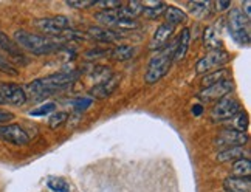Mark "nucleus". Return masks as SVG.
Returning a JSON list of instances; mask_svg holds the SVG:
<instances>
[{
	"label": "nucleus",
	"mask_w": 251,
	"mask_h": 192,
	"mask_svg": "<svg viewBox=\"0 0 251 192\" xmlns=\"http://www.w3.org/2000/svg\"><path fill=\"white\" fill-rule=\"evenodd\" d=\"M165 19H166V24H171L174 26H177L180 24H185L186 22V13L183 11L181 8L178 6H174V5H166V9H165Z\"/></svg>",
	"instance_id": "obj_21"
},
{
	"label": "nucleus",
	"mask_w": 251,
	"mask_h": 192,
	"mask_svg": "<svg viewBox=\"0 0 251 192\" xmlns=\"http://www.w3.org/2000/svg\"><path fill=\"white\" fill-rule=\"evenodd\" d=\"M228 122V127L226 129H231V130H237V132H245L247 133V129H248V115L240 110L236 117H233Z\"/></svg>",
	"instance_id": "obj_24"
},
{
	"label": "nucleus",
	"mask_w": 251,
	"mask_h": 192,
	"mask_svg": "<svg viewBox=\"0 0 251 192\" xmlns=\"http://www.w3.org/2000/svg\"><path fill=\"white\" fill-rule=\"evenodd\" d=\"M228 28L239 45L250 44V21L240 9L234 8L228 13Z\"/></svg>",
	"instance_id": "obj_4"
},
{
	"label": "nucleus",
	"mask_w": 251,
	"mask_h": 192,
	"mask_svg": "<svg viewBox=\"0 0 251 192\" xmlns=\"http://www.w3.org/2000/svg\"><path fill=\"white\" fill-rule=\"evenodd\" d=\"M51 112H56V104L54 102H45L41 105V107L31 110L30 115L31 117H45V115L51 113Z\"/></svg>",
	"instance_id": "obj_31"
},
{
	"label": "nucleus",
	"mask_w": 251,
	"mask_h": 192,
	"mask_svg": "<svg viewBox=\"0 0 251 192\" xmlns=\"http://www.w3.org/2000/svg\"><path fill=\"white\" fill-rule=\"evenodd\" d=\"M166 3H152V5H143V14L148 19H158L165 14Z\"/></svg>",
	"instance_id": "obj_26"
},
{
	"label": "nucleus",
	"mask_w": 251,
	"mask_h": 192,
	"mask_svg": "<svg viewBox=\"0 0 251 192\" xmlns=\"http://www.w3.org/2000/svg\"><path fill=\"white\" fill-rule=\"evenodd\" d=\"M47 186L54 192H70V185L59 177H50L47 180Z\"/></svg>",
	"instance_id": "obj_27"
},
{
	"label": "nucleus",
	"mask_w": 251,
	"mask_h": 192,
	"mask_svg": "<svg viewBox=\"0 0 251 192\" xmlns=\"http://www.w3.org/2000/svg\"><path fill=\"white\" fill-rule=\"evenodd\" d=\"M34 26L42 33V36H51L59 37L64 31L70 28V21L65 16H54V17H45L34 21Z\"/></svg>",
	"instance_id": "obj_7"
},
{
	"label": "nucleus",
	"mask_w": 251,
	"mask_h": 192,
	"mask_svg": "<svg viewBox=\"0 0 251 192\" xmlns=\"http://www.w3.org/2000/svg\"><path fill=\"white\" fill-rule=\"evenodd\" d=\"M67 120H69V113L67 112H54L48 120V126H50V129H57L62 124H65Z\"/></svg>",
	"instance_id": "obj_30"
},
{
	"label": "nucleus",
	"mask_w": 251,
	"mask_h": 192,
	"mask_svg": "<svg viewBox=\"0 0 251 192\" xmlns=\"http://www.w3.org/2000/svg\"><path fill=\"white\" fill-rule=\"evenodd\" d=\"M0 50L3 51V54L13 64H21V65L28 64V57L21 50V47H19L8 34H5L2 30H0Z\"/></svg>",
	"instance_id": "obj_13"
},
{
	"label": "nucleus",
	"mask_w": 251,
	"mask_h": 192,
	"mask_svg": "<svg viewBox=\"0 0 251 192\" xmlns=\"http://www.w3.org/2000/svg\"><path fill=\"white\" fill-rule=\"evenodd\" d=\"M233 172H234V177L250 178V175H251V163H250V158H240V160L234 161L233 163Z\"/></svg>",
	"instance_id": "obj_25"
},
{
	"label": "nucleus",
	"mask_w": 251,
	"mask_h": 192,
	"mask_svg": "<svg viewBox=\"0 0 251 192\" xmlns=\"http://www.w3.org/2000/svg\"><path fill=\"white\" fill-rule=\"evenodd\" d=\"M21 50L28 51L34 56H47V54H51L56 53L59 50H64V42L56 37V39H51V37H47L42 34H34L30 33L26 30H17L14 33V39H13Z\"/></svg>",
	"instance_id": "obj_2"
},
{
	"label": "nucleus",
	"mask_w": 251,
	"mask_h": 192,
	"mask_svg": "<svg viewBox=\"0 0 251 192\" xmlns=\"http://www.w3.org/2000/svg\"><path fill=\"white\" fill-rule=\"evenodd\" d=\"M172 53H174V45L169 48V50L157 54L155 57H152L148 65V70L144 73V82L155 84L160 79L165 78L172 65Z\"/></svg>",
	"instance_id": "obj_3"
},
{
	"label": "nucleus",
	"mask_w": 251,
	"mask_h": 192,
	"mask_svg": "<svg viewBox=\"0 0 251 192\" xmlns=\"http://www.w3.org/2000/svg\"><path fill=\"white\" fill-rule=\"evenodd\" d=\"M0 140L14 146H25L30 143V135L19 124H2L0 126Z\"/></svg>",
	"instance_id": "obj_12"
},
{
	"label": "nucleus",
	"mask_w": 251,
	"mask_h": 192,
	"mask_svg": "<svg viewBox=\"0 0 251 192\" xmlns=\"http://www.w3.org/2000/svg\"><path fill=\"white\" fill-rule=\"evenodd\" d=\"M203 44L209 51H217V50H224L222 48V39L220 34L214 26H206L203 31Z\"/></svg>",
	"instance_id": "obj_19"
},
{
	"label": "nucleus",
	"mask_w": 251,
	"mask_h": 192,
	"mask_svg": "<svg viewBox=\"0 0 251 192\" xmlns=\"http://www.w3.org/2000/svg\"><path fill=\"white\" fill-rule=\"evenodd\" d=\"M247 143H248V135L245 132L225 129L216 137L214 146L219 147L220 150H224V149H229V147H244Z\"/></svg>",
	"instance_id": "obj_10"
},
{
	"label": "nucleus",
	"mask_w": 251,
	"mask_h": 192,
	"mask_svg": "<svg viewBox=\"0 0 251 192\" xmlns=\"http://www.w3.org/2000/svg\"><path fill=\"white\" fill-rule=\"evenodd\" d=\"M85 34L87 37H90V39H95L102 44H113L123 39L121 33L113 31L110 28H102V26H89V30H87Z\"/></svg>",
	"instance_id": "obj_15"
},
{
	"label": "nucleus",
	"mask_w": 251,
	"mask_h": 192,
	"mask_svg": "<svg viewBox=\"0 0 251 192\" xmlns=\"http://www.w3.org/2000/svg\"><path fill=\"white\" fill-rule=\"evenodd\" d=\"M234 90V82L231 79H225V81H220L217 84H212L209 87L203 89L199 93V99L201 101H220L226 98V96Z\"/></svg>",
	"instance_id": "obj_11"
},
{
	"label": "nucleus",
	"mask_w": 251,
	"mask_h": 192,
	"mask_svg": "<svg viewBox=\"0 0 251 192\" xmlns=\"http://www.w3.org/2000/svg\"><path fill=\"white\" fill-rule=\"evenodd\" d=\"M191 44V31L189 28H183L181 33L178 34V39L174 42V53H172V62H181L185 59V56L189 50Z\"/></svg>",
	"instance_id": "obj_16"
},
{
	"label": "nucleus",
	"mask_w": 251,
	"mask_h": 192,
	"mask_svg": "<svg viewBox=\"0 0 251 192\" xmlns=\"http://www.w3.org/2000/svg\"><path fill=\"white\" fill-rule=\"evenodd\" d=\"M244 8H245V13H244V16L248 19V21H250V17H251V3L250 2H245L244 3Z\"/></svg>",
	"instance_id": "obj_37"
},
{
	"label": "nucleus",
	"mask_w": 251,
	"mask_h": 192,
	"mask_svg": "<svg viewBox=\"0 0 251 192\" xmlns=\"http://www.w3.org/2000/svg\"><path fill=\"white\" fill-rule=\"evenodd\" d=\"M228 74H229V70L228 69L214 70V72H211V73H206L203 78H201L200 84H201V87L206 89V87H209V85H212V84H217L220 81L228 79Z\"/></svg>",
	"instance_id": "obj_22"
},
{
	"label": "nucleus",
	"mask_w": 251,
	"mask_h": 192,
	"mask_svg": "<svg viewBox=\"0 0 251 192\" xmlns=\"http://www.w3.org/2000/svg\"><path fill=\"white\" fill-rule=\"evenodd\" d=\"M67 5H69L70 8H79V9H84V8H90V6H95L96 2H93V0H76V2H67Z\"/></svg>",
	"instance_id": "obj_34"
},
{
	"label": "nucleus",
	"mask_w": 251,
	"mask_h": 192,
	"mask_svg": "<svg viewBox=\"0 0 251 192\" xmlns=\"http://www.w3.org/2000/svg\"><path fill=\"white\" fill-rule=\"evenodd\" d=\"M209 6L211 5L208 2H189L188 3L189 11L197 17H205L209 13Z\"/></svg>",
	"instance_id": "obj_28"
},
{
	"label": "nucleus",
	"mask_w": 251,
	"mask_h": 192,
	"mask_svg": "<svg viewBox=\"0 0 251 192\" xmlns=\"http://www.w3.org/2000/svg\"><path fill=\"white\" fill-rule=\"evenodd\" d=\"M120 84V78L117 74H112L109 79H105L102 82H98L96 85H93V89L90 90V95L95 96L96 99H104L110 96L115 90H117Z\"/></svg>",
	"instance_id": "obj_17"
},
{
	"label": "nucleus",
	"mask_w": 251,
	"mask_h": 192,
	"mask_svg": "<svg viewBox=\"0 0 251 192\" xmlns=\"http://www.w3.org/2000/svg\"><path fill=\"white\" fill-rule=\"evenodd\" d=\"M174 31H176V26H174V25L166 24V22L161 24L157 28V31L153 33V37L149 42V50H152V51L161 50V48L169 42V39H171V36L174 34Z\"/></svg>",
	"instance_id": "obj_14"
},
{
	"label": "nucleus",
	"mask_w": 251,
	"mask_h": 192,
	"mask_svg": "<svg viewBox=\"0 0 251 192\" xmlns=\"http://www.w3.org/2000/svg\"><path fill=\"white\" fill-rule=\"evenodd\" d=\"M13 120H14V115L11 112H5V110L0 109V126L8 122V121H13Z\"/></svg>",
	"instance_id": "obj_35"
},
{
	"label": "nucleus",
	"mask_w": 251,
	"mask_h": 192,
	"mask_svg": "<svg viewBox=\"0 0 251 192\" xmlns=\"http://www.w3.org/2000/svg\"><path fill=\"white\" fill-rule=\"evenodd\" d=\"M231 59V56L225 50H217V51H209L206 56L200 57L196 64V73L197 74H206L209 72L220 70L222 67L226 65Z\"/></svg>",
	"instance_id": "obj_6"
},
{
	"label": "nucleus",
	"mask_w": 251,
	"mask_h": 192,
	"mask_svg": "<svg viewBox=\"0 0 251 192\" xmlns=\"http://www.w3.org/2000/svg\"><path fill=\"white\" fill-rule=\"evenodd\" d=\"M229 6H231L229 2H219V3H217V9H219V11H224V9L229 8Z\"/></svg>",
	"instance_id": "obj_38"
},
{
	"label": "nucleus",
	"mask_w": 251,
	"mask_h": 192,
	"mask_svg": "<svg viewBox=\"0 0 251 192\" xmlns=\"http://www.w3.org/2000/svg\"><path fill=\"white\" fill-rule=\"evenodd\" d=\"M224 186L228 192H250L251 191V180L240 178V177H228L224 181Z\"/></svg>",
	"instance_id": "obj_18"
},
{
	"label": "nucleus",
	"mask_w": 251,
	"mask_h": 192,
	"mask_svg": "<svg viewBox=\"0 0 251 192\" xmlns=\"http://www.w3.org/2000/svg\"><path fill=\"white\" fill-rule=\"evenodd\" d=\"M137 53V48L130 45H120L110 50V57L115 61H129Z\"/></svg>",
	"instance_id": "obj_23"
},
{
	"label": "nucleus",
	"mask_w": 251,
	"mask_h": 192,
	"mask_svg": "<svg viewBox=\"0 0 251 192\" xmlns=\"http://www.w3.org/2000/svg\"><path fill=\"white\" fill-rule=\"evenodd\" d=\"M95 21L100 22L101 25L110 26V28H118V30H137L140 24L133 19L123 17L118 14L117 9H110V11H100L95 14Z\"/></svg>",
	"instance_id": "obj_5"
},
{
	"label": "nucleus",
	"mask_w": 251,
	"mask_h": 192,
	"mask_svg": "<svg viewBox=\"0 0 251 192\" xmlns=\"http://www.w3.org/2000/svg\"><path fill=\"white\" fill-rule=\"evenodd\" d=\"M26 101V93L22 85L14 82H0V102L9 105H24Z\"/></svg>",
	"instance_id": "obj_9"
},
{
	"label": "nucleus",
	"mask_w": 251,
	"mask_h": 192,
	"mask_svg": "<svg viewBox=\"0 0 251 192\" xmlns=\"http://www.w3.org/2000/svg\"><path fill=\"white\" fill-rule=\"evenodd\" d=\"M0 72L5 73V74H11V76H17L19 74L17 67L11 61H9L2 51H0Z\"/></svg>",
	"instance_id": "obj_29"
},
{
	"label": "nucleus",
	"mask_w": 251,
	"mask_h": 192,
	"mask_svg": "<svg viewBox=\"0 0 251 192\" xmlns=\"http://www.w3.org/2000/svg\"><path fill=\"white\" fill-rule=\"evenodd\" d=\"M201 112H203V105H201V104H196L194 107H192V113H194L196 117H200Z\"/></svg>",
	"instance_id": "obj_36"
},
{
	"label": "nucleus",
	"mask_w": 251,
	"mask_h": 192,
	"mask_svg": "<svg viewBox=\"0 0 251 192\" xmlns=\"http://www.w3.org/2000/svg\"><path fill=\"white\" fill-rule=\"evenodd\" d=\"M92 102H93L92 98H79V99H76L75 104H73L75 105V110L76 112H85L92 105Z\"/></svg>",
	"instance_id": "obj_32"
},
{
	"label": "nucleus",
	"mask_w": 251,
	"mask_h": 192,
	"mask_svg": "<svg viewBox=\"0 0 251 192\" xmlns=\"http://www.w3.org/2000/svg\"><path fill=\"white\" fill-rule=\"evenodd\" d=\"M105 54H110V51L104 50V48H92L85 53V57L87 59H98V57H102Z\"/></svg>",
	"instance_id": "obj_33"
},
{
	"label": "nucleus",
	"mask_w": 251,
	"mask_h": 192,
	"mask_svg": "<svg viewBox=\"0 0 251 192\" xmlns=\"http://www.w3.org/2000/svg\"><path fill=\"white\" fill-rule=\"evenodd\" d=\"M240 110H242V107H240L237 99L224 98L214 104V107L211 110V120L219 122H226L233 117H236Z\"/></svg>",
	"instance_id": "obj_8"
},
{
	"label": "nucleus",
	"mask_w": 251,
	"mask_h": 192,
	"mask_svg": "<svg viewBox=\"0 0 251 192\" xmlns=\"http://www.w3.org/2000/svg\"><path fill=\"white\" fill-rule=\"evenodd\" d=\"M240 158H248V152L244 147H229L224 149L217 153L219 163H228V161H237Z\"/></svg>",
	"instance_id": "obj_20"
},
{
	"label": "nucleus",
	"mask_w": 251,
	"mask_h": 192,
	"mask_svg": "<svg viewBox=\"0 0 251 192\" xmlns=\"http://www.w3.org/2000/svg\"><path fill=\"white\" fill-rule=\"evenodd\" d=\"M79 76H81L79 72H62V73L45 76V78L41 79H34L25 87L26 99H31L34 102L44 101L57 92H62L72 87L79 79Z\"/></svg>",
	"instance_id": "obj_1"
},
{
	"label": "nucleus",
	"mask_w": 251,
	"mask_h": 192,
	"mask_svg": "<svg viewBox=\"0 0 251 192\" xmlns=\"http://www.w3.org/2000/svg\"><path fill=\"white\" fill-rule=\"evenodd\" d=\"M0 104H2V102H0Z\"/></svg>",
	"instance_id": "obj_39"
}]
</instances>
